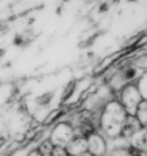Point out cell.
Wrapping results in <instances>:
<instances>
[{"label":"cell","mask_w":147,"mask_h":156,"mask_svg":"<svg viewBox=\"0 0 147 156\" xmlns=\"http://www.w3.org/2000/svg\"><path fill=\"white\" fill-rule=\"evenodd\" d=\"M127 115L129 113L119 100H110L102 108L98 129H100V133L105 138H119L121 136L123 124Z\"/></svg>","instance_id":"1"},{"label":"cell","mask_w":147,"mask_h":156,"mask_svg":"<svg viewBox=\"0 0 147 156\" xmlns=\"http://www.w3.org/2000/svg\"><path fill=\"white\" fill-rule=\"evenodd\" d=\"M119 91H120V95H119L120 104L124 106V108L126 110V112L129 115H135V112L137 110V106L143 100L136 83L135 82L127 83Z\"/></svg>","instance_id":"2"},{"label":"cell","mask_w":147,"mask_h":156,"mask_svg":"<svg viewBox=\"0 0 147 156\" xmlns=\"http://www.w3.org/2000/svg\"><path fill=\"white\" fill-rule=\"evenodd\" d=\"M75 129L74 126L69 122H59L54 126V128L50 132L49 139L55 146H62L65 147L75 136Z\"/></svg>","instance_id":"3"},{"label":"cell","mask_w":147,"mask_h":156,"mask_svg":"<svg viewBox=\"0 0 147 156\" xmlns=\"http://www.w3.org/2000/svg\"><path fill=\"white\" fill-rule=\"evenodd\" d=\"M86 140H87V149L89 155H103L107 152L108 150L107 138L98 130L89 133L86 136Z\"/></svg>","instance_id":"4"},{"label":"cell","mask_w":147,"mask_h":156,"mask_svg":"<svg viewBox=\"0 0 147 156\" xmlns=\"http://www.w3.org/2000/svg\"><path fill=\"white\" fill-rule=\"evenodd\" d=\"M67 155H85L89 154L87 149V140L86 136L81 135H75L74 139L65 146Z\"/></svg>","instance_id":"5"},{"label":"cell","mask_w":147,"mask_h":156,"mask_svg":"<svg viewBox=\"0 0 147 156\" xmlns=\"http://www.w3.org/2000/svg\"><path fill=\"white\" fill-rule=\"evenodd\" d=\"M127 141L130 143L131 147H135L138 152H147V129L142 127L134 135H131Z\"/></svg>","instance_id":"6"},{"label":"cell","mask_w":147,"mask_h":156,"mask_svg":"<svg viewBox=\"0 0 147 156\" xmlns=\"http://www.w3.org/2000/svg\"><path fill=\"white\" fill-rule=\"evenodd\" d=\"M135 116L138 119V122L141 123V126L147 129V100L143 99L140 102V105L137 106V110L135 112Z\"/></svg>","instance_id":"7"},{"label":"cell","mask_w":147,"mask_h":156,"mask_svg":"<svg viewBox=\"0 0 147 156\" xmlns=\"http://www.w3.org/2000/svg\"><path fill=\"white\" fill-rule=\"evenodd\" d=\"M53 149H54V144L48 138V139H45L40 143L39 147H38V154H40V155H51Z\"/></svg>","instance_id":"8"},{"label":"cell","mask_w":147,"mask_h":156,"mask_svg":"<svg viewBox=\"0 0 147 156\" xmlns=\"http://www.w3.org/2000/svg\"><path fill=\"white\" fill-rule=\"evenodd\" d=\"M136 85L142 95V99L147 100V74L141 76L138 79H136Z\"/></svg>","instance_id":"9"}]
</instances>
